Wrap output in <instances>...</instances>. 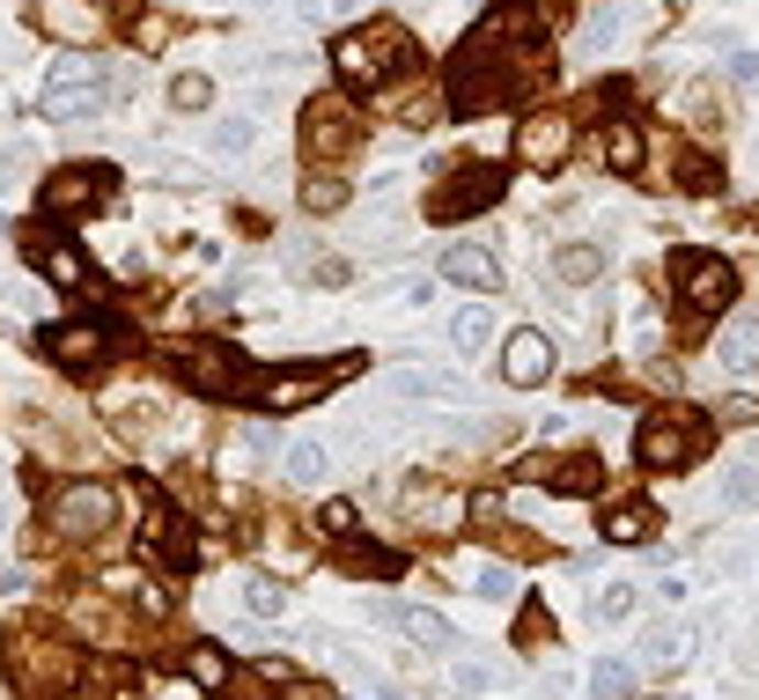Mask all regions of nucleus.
Here are the masks:
<instances>
[{
	"instance_id": "nucleus-1",
	"label": "nucleus",
	"mask_w": 759,
	"mask_h": 700,
	"mask_svg": "<svg viewBox=\"0 0 759 700\" xmlns=\"http://www.w3.org/2000/svg\"><path fill=\"white\" fill-rule=\"evenodd\" d=\"M414 37L398 23H369V30H346L340 45H332V67H340L346 89H384L398 74H414Z\"/></svg>"
},
{
	"instance_id": "nucleus-2",
	"label": "nucleus",
	"mask_w": 759,
	"mask_h": 700,
	"mask_svg": "<svg viewBox=\"0 0 759 700\" xmlns=\"http://www.w3.org/2000/svg\"><path fill=\"white\" fill-rule=\"evenodd\" d=\"M177 376L199 398H251V354L229 339H185L177 347Z\"/></svg>"
},
{
	"instance_id": "nucleus-3",
	"label": "nucleus",
	"mask_w": 759,
	"mask_h": 700,
	"mask_svg": "<svg viewBox=\"0 0 759 700\" xmlns=\"http://www.w3.org/2000/svg\"><path fill=\"white\" fill-rule=\"evenodd\" d=\"M125 81L119 74H103V59H59L52 67V81H45V119H97L103 103L119 97Z\"/></svg>"
},
{
	"instance_id": "nucleus-4",
	"label": "nucleus",
	"mask_w": 759,
	"mask_h": 700,
	"mask_svg": "<svg viewBox=\"0 0 759 700\" xmlns=\"http://www.w3.org/2000/svg\"><path fill=\"white\" fill-rule=\"evenodd\" d=\"M701 442H708V428H701L693 413H649L641 435H635V450H641L649 472H679V464H693V458H701Z\"/></svg>"
},
{
	"instance_id": "nucleus-5",
	"label": "nucleus",
	"mask_w": 759,
	"mask_h": 700,
	"mask_svg": "<svg viewBox=\"0 0 759 700\" xmlns=\"http://www.w3.org/2000/svg\"><path fill=\"white\" fill-rule=\"evenodd\" d=\"M52 524L67 538H103V532H119V494L103 480H74L52 494Z\"/></svg>"
},
{
	"instance_id": "nucleus-6",
	"label": "nucleus",
	"mask_w": 759,
	"mask_h": 700,
	"mask_svg": "<svg viewBox=\"0 0 759 700\" xmlns=\"http://www.w3.org/2000/svg\"><path fill=\"white\" fill-rule=\"evenodd\" d=\"M450 177H458V185H436V193H428V215H436V221L480 215V207H494V199H502V185H509L494 163H465V169H450Z\"/></svg>"
},
{
	"instance_id": "nucleus-7",
	"label": "nucleus",
	"mask_w": 759,
	"mask_h": 700,
	"mask_svg": "<svg viewBox=\"0 0 759 700\" xmlns=\"http://www.w3.org/2000/svg\"><path fill=\"white\" fill-rule=\"evenodd\" d=\"M111 193H119V169L111 163H74L45 185V215H89V207H103Z\"/></svg>"
},
{
	"instance_id": "nucleus-8",
	"label": "nucleus",
	"mask_w": 759,
	"mask_h": 700,
	"mask_svg": "<svg viewBox=\"0 0 759 700\" xmlns=\"http://www.w3.org/2000/svg\"><path fill=\"white\" fill-rule=\"evenodd\" d=\"M730 295H737V273L723 266V259L679 251V303H686V310H730Z\"/></svg>"
},
{
	"instance_id": "nucleus-9",
	"label": "nucleus",
	"mask_w": 759,
	"mask_h": 700,
	"mask_svg": "<svg viewBox=\"0 0 759 700\" xmlns=\"http://www.w3.org/2000/svg\"><path fill=\"white\" fill-rule=\"evenodd\" d=\"M354 141H362V119H354L340 97H318L310 111H302V155L332 163V155H346Z\"/></svg>"
},
{
	"instance_id": "nucleus-10",
	"label": "nucleus",
	"mask_w": 759,
	"mask_h": 700,
	"mask_svg": "<svg viewBox=\"0 0 759 700\" xmlns=\"http://www.w3.org/2000/svg\"><path fill=\"white\" fill-rule=\"evenodd\" d=\"M516 155L531 169H561L568 155H575V119L568 111H539V119L516 125Z\"/></svg>"
},
{
	"instance_id": "nucleus-11",
	"label": "nucleus",
	"mask_w": 759,
	"mask_h": 700,
	"mask_svg": "<svg viewBox=\"0 0 759 700\" xmlns=\"http://www.w3.org/2000/svg\"><path fill=\"white\" fill-rule=\"evenodd\" d=\"M346 376V362H332V369H273L266 384H258V406L266 413H288V406H310V398H324V391Z\"/></svg>"
},
{
	"instance_id": "nucleus-12",
	"label": "nucleus",
	"mask_w": 759,
	"mask_h": 700,
	"mask_svg": "<svg viewBox=\"0 0 759 700\" xmlns=\"http://www.w3.org/2000/svg\"><path fill=\"white\" fill-rule=\"evenodd\" d=\"M546 376H553V339H546L539 325H524V332L502 339V384L531 391V384H546Z\"/></svg>"
},
{
	"instance_id": "nucleus-13",
	"label": "nucleus",
	"mask_w": 759,
	"mask_h": 700,
	"mask_svg": "<svg viewBox=\"0 0 759 700\" xmlns=\"http://www.w3.org/2000/svg\"><path fill=\"white\" fill-rule=\"evenodd\" d=\"M369 612H376V620H392V627L406 634V642H420L428 656L458 649V634H450V620H442V612H428V604H398V598H376Z\"/></svg>"
},
{
	"instance_id": "nucleus-14",
	"label": "nucleus",
	"mask_w": 759,
	"mask_h": 700,
	"mask_svg": "<svg viewBox=\"0 0 759 700\" xmlns=\"http://www.w3.org/2000/svg\"><path fill=\"white\" fill-rule=\"evenodd\" d=\"M37 30L59 45H97L103 37V8L97 0H37Z\"/></svg>"
},
{
	"instance_id": "nucleus-15",
	"label": "nucleus",
	"mask_w": 759,
	"mask_h": 700,
	"mask_svg": "<svg viewBox=\"0 0 759 700\" xmlns=\"http://www.w3.org/2000/svg\"><path fill=\"white\" fill-rule=\"evenodd\" d=\"M45 347H52V362H67V369H103L119 332L111 325H59V332H45Z\"/></svg>"
},
{
	"instance_id": "nucleus-16",
	"label": "nucleus",
	"mask_w": 759,
	"mask_h": 700,
	"mask_svg": "<svg viewBox=\"0 0 759 700\" xmlns=\"http://www.w3.org/2000/svg\"><path fill=\"white\" fill-rule=\"evenodd\" d=\"M442 281L494 295V288H502V259H494V251H480V243H450V251H442Z\"/></svg>"
},
{
	"instance_id": "nucleus-17",
	"label": "nucleus",
	"mask_w": 759,
	"mask_h": 700,
	"mask_svg": "<svg viewBox=\"0 0 759 700\" xmlns=\"http://www.w3.org/2000/svg\"><path fill=\"white\" fill-rule=\"evenodd\" d=\"M715 369H730V376H759V317H730V325L715 332Z\"/></svg>"
},
{
	"instance_id": "nucleus-18",
	"label": "nucleus",
	"mask_w": 759,
	"mask_h": 700,
	"mask_svg": "<svg viewBox=\"0 0 759 700\" xmlns=\"http://www.w3.org/2000/svg\"><path fill=\"white\" fill-rule=\"evenodd\" d=\"M30 266L45 273L52 288H89V281H97V273H89V259H81V251H74V243H30Z\"/></svg>"
},
{
	"instance_id": "nucleus-19",
	"label": "nucleus",
	"mask_w": 759,
	"mask_h": 700,
	"mask_svg": "<svg viewBox=\"0 0 759 700\" xmlns=\"http://www.w3.org/2000/svg\"><path fill=\"white\" fill-rule=\"evenodd\" d=\"M392 398H465V376H442V369H398Z\"/></svg>"
},
{
	"instance_id": "nucleus-20",
	"label": "nucleus",
	"mask_w": 759,
	"mask_h": 700,
	"mask_svg": "<svg viewBox=\"0 0 759 700\" xmlns=\"http://www.w3.org/2000/svg\"><path fill=\"white\" fill-rule=\"evenodd\" d=\"M605 538H613V546H649V538H657V508H649V502H619L613 516H605Z\"/></svg>"
},
{
	"instance_id": "nucleus-21",
	"label": "nucleus",
	"mask_w": 759,
	"mask_h": 700,
	"mask_svg": "<svg viewBox=\"0 0 759 700\" xmlns=\"http://www.w3.org/2000/svg\"><path fill=\"white\" fill-rule=\"evenodd\" d=\"M605 163H613L619 177H635V169L649 163V141H641L635 119H613V133H605Z\"/></svg>"
},
{
	"instance_id": "nucleus-22",
	"label": "nucleus",
	"mask_w": 759,
	"mask_h": 700,
	"mask_svg": "<svg viewBox=\"0 0 759 700\" xmlns=\"http://www.w3.org/2000/svg\"><path fill=\"white\" fill-rule=\"evenodd\" d=\"M185 671H193L199 693H229V656H221V642H193V656H185Z\"/></svg>"
},
{
	"instance_id": "nucleus-23",
	"label": "nucleus",
	"mask_w": 759,
	"mask_h": 700,
	"mask_svg": "<svg viewBox=\"0 0 759 700\" xmlns=\"http://www.w3.org/2000/svg\"><path fill=\"white\" fill-rule=\"evenodd\" d=\"M641 664H649V671H679V664H686V627H671V620L649 627L641 634Z\"/></svg>"
},
{
	"instance_id": "nucleus-24",
	"label": "nucleus",
	"mask_w": 759,
	"mask_h": 700,
	"mask_svg": "<svg viewBox=\"0 0 759 700\" xmlns=\"http://www.w3.org/2000/svg\"><path fill=\"white\" fill-rule=\"evenodd\" d=\"M237 604H244L251 620H280V612H288V590H280L273 576H244L237 582Z\"/></svg>"
},
{
	"instance_id": "nucleus-25",
	"label": "nucleus",
	"mask_w": 759,
	"mask_h": 700,
	"mask_svg": "<svg viewBox=\"0 0 759 700\" xmlns=\"http://www.w3.org/2000/svg\"><path fill=\"white\" fill-rule=\"evenodd\" d=\"M635 582H605V590H590V620H597V627H619V620H627V612H635Z\"/></svg>"
},
{
	"instance_id": "nucleus-26",
	"label": "nucleus",
	"mask_w": 759,
	"mask_h": 700,
	"mask_svg": "<svg viewBox=\"0 0 759 700\" xmlns=\"http://www.w3.org/2000/svg\"><path fill=\"white\" fill-rule=\"evenodd\" d=\"M553 486H561V494H597V486H605V458H568V464H553Z\"/></svg>"
},
{
	"instance_id": "nucleus-27",
	"label": "nucleus",
	"mask_w": 759,
	"mask_h": 700,
	"mask_svg": "<svg viewBox=\"0 0 759 700\" xmlns=\"http://www.w3.org/2000/svg\"><path fill=\"white\" fill-rule=\"evenodd\" d=\"M553 273H561V281H597V273H605V251H597V243H561V251H553Z\"/></svg>"
},
{
	"instance_id": "nucleus-28",
	"label": "nucleus",
	"mask_w": 759,
	"mask_h": 700,
	"mask_svg": "<svg viewBox=\"0 0 759 700\" xmlns=\"http://www.w3.org/2000/svg\"><path fill=\"white\" fill-rule=\"evenodd\" d=\"M472 598H480V604H516V568H502V560H487V568L472 576Z\"/></svg>"
},
{
	"instance_id": "nucleus-29",
	"label": "nucleus",
	"mask_w": 759,
	"mask_h": 700,
	"mask_svg": "<svg viewBox=\"0 0 759 700\" xmlns=\"http://www.w3.org/2000/svg\"><path fill=\"white\" fill-rule=\"evenodd\" d=\"M280 464H288V480H324V442H310V435H302V442H288V450H280Z\"/></svg>"
},
{
	"instance_id": "nucleus-30",
	"label": "nucleus",
	"mask_w": 759,
	"mask_h": 700,
	"mask_svg": "<svg viewBox=\"0 0 759 700\" xmlns=\"http://www.w3.org/2000/svg\"><path fill=\"white\" fill-rule=\"evenodd\" d=\"M251 141H258V119H251V111H244V119H221L215 133H207V147H215V155H244Z\"/></svg>"
},
{
	"instance_id": "nucleus-31",
	"label": "nucleus",
	"mask_w": 759,
	"mask_h": 700,
	"mask_svg": "<svg viewBox=\"0 0 759 700\" xmlns=\"http://www.w3.org/2000/svg\"><path fill=\"white\" fill-rule=\"evenodd\" d=\"M450 339H458L465 354H480V347L494 339V310H458V317H450Z\"/></svg>"
},
{
	"instance_id": "nucleus-32",
	"label": "nucleus",
	"mask_w": 759,
	"mask_h": 700,
	"mask_svg": "<svg viewBox=\"0 0 759 700\" xmlns=\"http://www.w3.org/2000/svg\"><path fill=\"white\" fill-rule=\"evenodd\" d=\"M723 508H730V516H752L759 508V472L752 464H737L730 480H723Z\"/></svg>"
},
{
	"instance_id": "nucleus-33",
	"label": "nucleus",
	"mask_w": 759,
	"mask_h": 700,
	"mask_svg": "<svg viewBox=\"0 0 759 700\" xmlns=\"http://www.w3.org/2000/svg\"><path fill=\"white\" fill-rule=\"evenodd\" d=\"M627 686H635V671H627L619 656H597V664H590V693H597V700H619Z\"/></svg>"
},
{
	"instance_id": "nucleus-34",
	"label": "nucleus",
	"mask_w": 759,
	"mask_h": 700,
	"mask_svg": "<svg viewBox=\"0 0 759 700\" xmlns=\"http://www.w3.org/2000/svg\"><path fill=\"white\" fill-rule=\"evenodd\" d=\"M302 207H310V215H340L346 185H340V177H302Z\"/></svg>"
},
{
	"instance_id": "nucleus-35",
	"label": "nucleus",
	"mask_w": 759,
	"mask_h": 700,
	"mask_svg": "<svg viewBox=\"0 0 759 700\" xmlns=\"http://www.w3.org/2000/svg\"><path fill=\"white\" fill-rule=\"evenodd\" d=\"M215 103V81L207 74H177L170 81V111H207Z\"/></svg>"
},
{
	"instance_id": "nucleus-36",
	"label": "nucleus",
	"mask_w": 759,
	"mask_h": 700,
	"mask_svg": "<svg viewBox=\"0 0 759 700\" xmlns=\"http://www.w3.org/2000/svg\"><path fill=\"white\" fill-rule=\"evenodd\" d=\"M613 37H619V8H597V15H590V23H583V52L613 45Z\"/></svg>"
},
{
	"instance_id": "nucleus-37",
	"label": "nucleus",
	"mask_w": 759,
	"mask_h": 700,
	"mask_svg": "<svg viewBox=\"0 0 759 700\" xmlns=\"http://www.w3.org/2000/svg\"><path fill=\"white\" fill-rule=\"evenodd\" d=\"M450 686H458V693H465V700H487L494 671H487V664H458V671H450Z\"/></svg>"
},
{
	"instance_id": "nucleus-38",
	"label": "nucleus",
	"mask_w": 759,
	"mask_h": 700,
	"mask_svg": "<svg viewBox=\"0 0 759 700\" xmlns=\"http://www.w3.org/2000/svg\"><path fill=\"white\" fill-rule=\"evenodd\" d=\"M318 524H324V538H354V502H324Z\"/></svg>"
},
{
	"instance_id": "nucleus-39",
	"label": "nucleus",
	"mask_w": 759,
	"mask_h": 700,
	"mask_svg": "<svg viewBox=\"0 0 759 700\" xmlns=\"http://www.w3.org/2000/svg\"><path fill=\"white\" fill-rule=\"evenodd\" d=\"M723 420H730V428H752V420H759V398H745V391H737V398H723Z\"/></svg>"
},
{
	"instance_id": "nucleus-40",
	"label": "nucleus",
	"mask_w": 759,
	"mask_h": 700,
	"mask_svg": "<svg viewBox=\"0 0 759 700\" xmlns=\"http://www.w3.org/2000/svg\"><path fill=\"white\" fill-rule=\"evenodd\" d=\"M723 177H715V163H686V193H715Z\"/></svg>"
},
{
	"instance_id": "nucleus-41",
	"label": "nucleus",
	"mask_w": 759,
	"mask_h": 700,
	"mask_svg": "<svg viewBox=\"0 0 759 700\" xmlns=\"http://www.w3.org/2000/svg\"><path fill=\"white\" fill-rule=\"evenodd\" d=\"M273 450V428H244V458H266Z\"/></svg>"
},
{
	"instance_id": "nucleus-42",
	"label": "nucleus",
	"mask_w": 759,
	"mask_h": 700,
	"mask_svg": "<svg viewBox=\"0 0 759 700\" xmlns=\"http://www.w3.org/2000/svg\"><path fill=\"white\" fill-rule=\"evenodd\" d=\"M0 538H8V502H0Z\"/></svg>"
},
{
	"instance_id": "nucleus-43",
	"label": "nucleus",
	"mask_w": 759,
	"mask_h": 700,
	"mask_svg": "<svg viewBox=\"0 0 759 700\" xmlns=\"http://www.w3.org/2000/svg\"><path fill=\"white\" fill-rule=\"evenodd\" d=\"M641 700H657V693H641Z\"/></svg>"
}]
</instances>
